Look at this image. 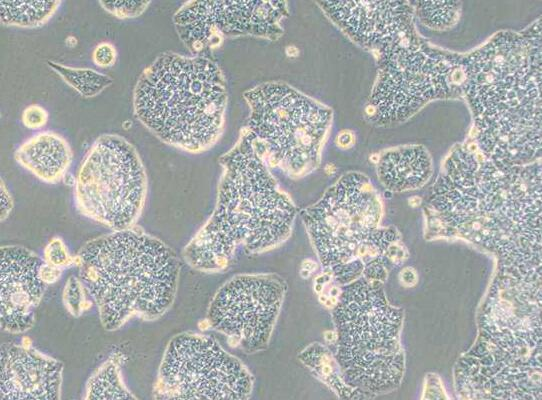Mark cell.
<instances>
[{
	"label": "cell",
	"instance_id": "obj_29",
	"mask_svg": "<svg viewBox=\"0 0 542 400\" xmlns=\"http://www.w3.org/2000/svg\"><path fill=\"white\" fill-rule=\"evenodd\" d=\"M0 198H1V221H4L10 214L13 206H14V201H13V198L9 192V190L7 189L5 183H4V180L1 179V194H0Z\"/></svg>",
	"mask_w": 542,
	"mask_h": 400
},
{
	"label": "cell",
	"instance_id": "obj_25",
	"mask_svg": "<svg viewBox=\"0 0 542 400\" xmlns=\"http://www.w3.org/2000/svg\"><path fill=\"white\" fill-rule=\"evenodd\" d=\"M44 261L54 268L63 270L74 265L75 257L71 256L60 237H53L45 247Z\"/></svg>",
	"mask_w": 542,
	"mask_h": 400
},
{
	"label": "cell",
	"instance_id": "obj_12",
	"mask_svg": "<svg viewBox=\"0 0 542 400\" xmlns=\"http://www.w3.org/2000/svg\"><path fill=\"white\" fill-rule=\"evenodd\" d=\"M254 379L214 338L182 332L164 350L152 389L154 399H247Z\"/></svg>",
	"mask_w": 542,
	"mask_h": 400
},
{
	"label": "cell",
	"instance_id": "obj_21",
	"mask_svg": "<svg viewBox=\"0 0 542 400\" xmlns=\"http://www.w3.org/2000/svg\"><path fill=\"white\" fill-rule=\"evenodd\" d=\"M61 1H1L2 25L36 28L44 25L55 14Z\"/></svg>",
	"mask_w": 542,
	"mask_h": 400
},
{
	"label": "cell",
	"instance_id": "obj_27",
	"mask_svg": "<svg viewBox=\"0 0 542 400\" xmlns=\"http://www.w3.org/2000/svg\"><path fill=\"white\" fill-rule=\"evenodd\" d=\"M48 121L47 111L40 105L31 104L22 113V123L28 129H40Z\"/></svg>",
	"mask_w": 542,
	"mask_h": 400
},
{
	"label": "cell",
	"instance_id": "obj_15",
	"mask_svg": "<svg viewBox=\"0 0 542 400\" xmlns=\"http://www.w3.org/2000/svg\"><path fill=\"white\" fill-rule=\"evenodd\" d=\"M316 4L350 40L374 57L416 31L411 2L319 1Z\"/></svg>",
	"mask_w": 542,
	"mask_h": 400
},
{
	"label": "cell",
	"instance_id": "obj_31",
	"mask_svg": "<svg viewBox=\"0 0 542 400\" xmlns=\"http://www.w3.org/2000/svg\"><path fill=\"white\" fill-rule=\"evenodd\" d=\"M401 278L407 285H413L416 282L415 273L411 268L404 269Z\"/></svg>",
	"mask_w": 542,
	"mask_h": 400
},
{
	"label": "cell",
	"instance_id": "obj_17",
	"mask_svg": "<svg viewBox=\"0 0 542 400\" xmlns=\"http://www.w3.org/2000/svg\"><path fill=\"white\" fill-rule=\"evenodd\" d=\"M25 341L1 347L0 400L60 399L63 363Z\"/></svg>",
	"mask_w": 542,
	"mask_h": 400
},
{
	"label": "cell",
	"instance_id": "obj_24",
	"mask_svg": "<svg viewBox=\"0 0 542 400\" xmlns=\"http://www.w3.org/2000/svg\"><path fill=\"white\" fill-rule=\"evenodd\" d=\"M62 300L68 312L75 317L80 316L93 304L82 281L76 276L68 278L62 292Z\"/></svg>",
	"mask_w": 542,
	"mask_h": 400
},
{
	"label": "cell",
	"instance_id": "obj_8",
	"mask_svg": "<svg viewBox=\"0 0 542 400\" xmlns=\"http://www.w3.org/2000/svg\"><path fill=\"white\" fill-rule=\"evenodd\" d=\"M343 286L333 310L342 377L363 394L392 391L404 370L402 312L387 302L381 281L360 277Z\"/></svg>",
	"mask_w": 542,
	"mask_h": 400
},
{
	"label": "cell",
	"instance_id": "obj_10",
	"mask_svg": "<svg viewBox=\"0 0 542 400\" xmlns=\"http://www.w3.org/2000/svg\"><path fill=\"white\" fill-rule=\"evenodd\" d=\"M375 59L378 73L365 110L375 125L403 122L432 100L462 97V54L433 47L417 33Z\"/></svg>",
	"mask_w": 542,
	"mask_h": 400
},
{
	"label": "cell",
	"instance_id": "obj_20",
	"mask_svg": "<svg viewBox=\"0 0 542 400\" xmlns=\"http://www.w3.org/2000/svg\"><path fill=\"white\" fill-rule=\"evenodd\" d=\"M127 357L121 351L113 352L89 377L84 399H137L125 385L121 369Z\"/></svg>",
	"mask_w": 542,
	"mask_h": 400
},
{
	"label": "cell",
	"instance_id": "obj_13",
	"mask_svg": "<svg viewBox=\"0 0 542 400\" xmlns=\"http://www.w3.org/2000/svg\"><path fill=\"white\" fill-rule=\"evenodd\" d=\"M285 293L286 283L278 275H236L214 294L204 322L245 353L263 351L268 347Z\"/></svg>",
	"mask_w": 542,
	"mask_h": 400
},
{
	"label": "cell",
	"instance_id": "obj_23",
	"mask_svg": "<svg viewBox=\"0 0 542 400\" xmlns=\"http://www.w3.org/2000/svg\"><path fill=\"white\" fill-rule=\"evenodd\" d=\"M414 16L426 27L442 31L453 27L460 16L461 2H411Z\"/></svg>",
	"mask_w": 542,
	"mask_h": 400
},
{
	"label": "cell",
	"instance_id": "obj_4",
	"mask_svg": "<svg viewBox=\"0 0 542 400\" xmlns=\"http://www.w3.org/2000/svg\"><path fill=\"white\" fill-rule=\"evenodd\" d=\"M74 257L106 331L134 317L154 321L175 300L180 262L169 246L140 226L95 237Z\"/></svg>",
	"mask_w": 542,
	"mask_h": 400
},
{
	"label": "cell",
	"instance_id": "obj_5",
	"mask_svg": "<svg viewBox=\"0 0 542 400\" xmlns=\"http://www.w3.org/2000/svg\"><path fill=\"white\" fill-rule=\"evenodd\" d=\"M227 101L224 74L211 58L171 51L142 71L133 90L139 122L163 143L189 153L219 140Z\"/></svg>",
	"mask_w": 542,
	"mask_h": 400
},
{
	"label": "cell",
	"instance_id": "obj_7",
	"mask_svg": "<svg viewBox=\"0 0 542 400\" xmlns=\"http://www.w3.org/2000/svg\"><path fill=\"white\" fill-rule=\"evenodd\" d=\"M382 202L361 173L342 175L302 219L323 269L346 285L360 277L383 281V256L396 232L380 225Z\"/></svg>",
	"mask_w": 542,
	"mask_h": 400
},
{
	"label": "cell",
	"instance_id": "obj_9",
	"mask_svg": "<svg viewBox=\"0 0 542 400\" xmlns=\"http://www.w3.org/2000/svg\"><path fill=\"white\" fill-rule=\"evenodd\" d=\"M243 97L250 111L245 128L270 168L297 179L320 165L331 108L281 81L259 84Z\"/></svg>",
	"mask_w": 542,
	"mask_h": 400
},
{
	"label": "cell",
	"instance_id": "obj_11",
	"mask_svg": "<svg viewBox=\"0 0 542 400\" xmlns=\"http://www.w3.org/2000/svg\"><path fill=\"white\" fill-rule=\"evenodd\" d=\"M147 188V173L135 146L121 135L105 133L82 158L74 200L80 214L118 231L136 225Z\"/></svg>",
	"mask_w": 542,
	"mask_h": 400
},
{
	"label": "cell",
	"instance_id": "obj_18",
	"mask_svg": "<svg viewBox=\"0 0 542 400\" xmlns=\"http://www.w3.org/2000/svg\"><path fill=\"white\" fill-rule=\"evenodd\" d=\"M14 156L23 168L50 184L62 180L73 158L69 143L54 131L31 136L16 149Z\"/></svg>",
	"mask_w": 542,
	"mask_h": 400
},
{
	"label": "cell",
	"instance_id": "obj_30",
	"mask_svg": "<svg viewBox=\"0 0 542 400\" xmlns=\"http://www.w3.org/2000/svg\"><path fill=\"white\" fill-rule=\"evenodd\" d=\"M355 142V136L353 132L349 130L341 131L336 138V145L342 149H348L353 146Z\"/></svg>",
	"mask_w": 542,
	"mask_h": 400
},
{
	"label": "cell",
	"instance_id": "obj_16",
	"mask_svg": "<svg viewBox=\"0 0 542 400\" xmlns=\"http://www.w3.org/2000/svg\"><path fill=\"white\" fill-rule=\"evenodd\" d=\"M44 259L21 245L1 246L0 323L10 334H22L35 323V310L47 289Z\"/></svg>",
	"mask_w": 542,
	"mask_h": 400
},
{
	"label": "cell",
	"instance_id": "obj_1",
	"mask_svg": "<svg viewBox=\"0 0 542 400\" xmlns=\"http://www.w3.org/2000/svg\"><path fill=\"white\" fill-rule=\"evenodd\" d=\"M430 200L441 223L497 252L502 268L540 269V160L509 164L485 156L473 140L457 144Z\"/></svg>",
	"mask_w": 542,
	"mask_h": 400
},
{
	"label": "cell",
	"instance_id": "obj_22",
	"mask_svg": "<svg viewBox=\"0 0 542 400\" xmlns=\"http://www.w3.org/2000/svg\"><path fill=\"white\" fill-rule=\"evenodd\" d=\"M48 66L71 88L86 98L95 97L112 84V78L92 68H76L49 60Z\"/></svg>",
	"mask_w": 542,
	"mask_h": 400
},
{
	"label": "cell",
	"instance_id": "obj_3",
	"mask_svg": "<svg viewBox=\"0 0 542 400\" xmlns=\"http://www.w3.org/2000/svg\"><path fill=\"white\" fill-rule=\"evenodd\" d=\"M222 175L215 208L183 249L186 263L220 272L243 247L248 255L277 248L291 235L296 208L279 187L246 128L219 158Z\"/></svg>",
	"mask_w": 542,
	"mask_h": 400
},
{
	"label": "cell",
	"instance_id": "obj_19",
	"mask_svg": "<svg viewBox=\"0 0 542 400\" xmlns=\"http://www.w3.org/2000/svg\"><path fill=\"white\" fill-rule=\"evenodd\" d=\"M377 163V175L389 191L404 192L417 189L432 174V159L422 145H405L382 151Z\"/></svg>",
	"mask_w": 542,
	"mask_h": 400
},
{
	"label": "cell",
	"instance_id": "obj_2",
	"mask_svg": "<svg viewBox=\"0 0 542 400\" xmlns=\"http://www.w3.org/2000/svg\"><path fill=\"white\" fill-rule=\"evenodd\" d=\"M462 97L471 136L487 157L528 164L541 157V20L521 32L500 31L462 54Z\"/></svg>",
	"mask_w": 542,
	"mask_h": 400
},
{
	"label": "cell",
	"instance_id": "obj_26",
	"mask_svg": "<svg viewBox=\"0 0 542 400\" xmlns=\"http://www.w3.org/2000/svg\"><path fill=\"white\" fill-rule=\"evenodd\" d=\"M150 3V1H99L104 10L119 19L139 17Z\"/></svg>",
	"mask_w": 542,
	"mask_h": 400
},
{
	"label": "cell",
	"instance_id": "obj_14",
	"mask_svg": "<svg viewBox=\"0 0 542 400\" xmlns=\"http://www.w3.org/2000/svg\"><path fill=\"white\" fill-rule=\"evenodd\" d=\"M288 14L285 1H188L174 13L173 22L188 50L208 57L226 38L278 40Z\"/></svg>",
	"mask_w": 542,
	"mask_h": 400
},
{
	"label": "cell",
	"instance_id": "obj_28",
	"mask_svg": "<svg viewBox=\"0 0 542 400\" xmlns=\"http://www.w3.org/2000/svg\"><path fill=\"white\" fill-rule=\"evenodd\" d=\"M92 60L98 67L107 68L113 66L117 60L116 47L107 41L99 43L93 50Z\"/></svg>",
	"mask_w": 542,
	"mask_h": 400
},
{
	"label": "cell",
	"instance_id": "obj_6",
	"mask_svg": "<svg viewBox=\"0 0 542 400\" xmlns=\"http://www.w3.org/2000/svg\"><path fill=\"white\" fill-rule=\"evenodd\" d=\"M540 292L496 281L481 318V337L458 377L463 392L486 398H538L541 392Z\"/></svg>",
	"mask_w": 542,
	"mask_h": 400
}]
</instances>
